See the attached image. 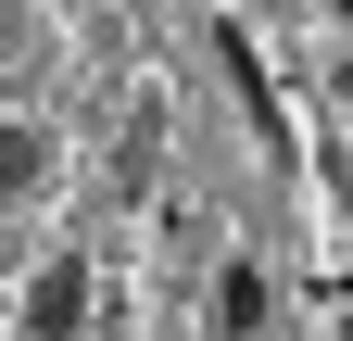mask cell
<instances>
[{"label":"cell","instance_id":"obj_4","mask_svg":"<svg viewBox=\"0 0 353 341\" xmlns=\"http://www.w3.org/2000/svg\"><path fill=\"white\" fill-rule=\"evenodd\" d=\"M341 215H353V164H341Z\"/></svg>","mask_w":353,"mask_h":341},{"label":"cell","instance_id":"obj_5","mask_svg":"<svg viewBox=\"0 0 353 341\" xmlns=\"http://www.w3.org/2000/svg\"><path fill=\"white\" fill-rule=\"evenodd\" d=\"M341 13H353V0H341Z\"/></svg>","mask_w":353,"mask_h":341},{"label":"cell","instance_id":"obj_1","mask_svg":"<svg viewBox=\"0 0 353 341\" xmlns=\"http://www.w3.org/2000/svg\"><path fill=\"white\" fill-rule=\"evenodd\" d=\"M76 329H88V266L51 253V266L26 278V341H76Z\"/></svg>","mask_w":353,"mask_h":341},{"label":"cell","instance_id":"obj_3","mask_svg":"<svg viewBox=\"0 0 353 341\" xmlns=\"http://www.w3.org/2000/svg\"><path fill=\"white\" fill-rule=\"evenodd\" d=\"M38 177H51V139H38V126H13V114H0V202H26Z\"/></svg>","mask_w":353,"mask_h":341},{"label":"cell","instance_id":"obj_2","mask_svg":"<svg viewBox=\"0 0 353 341\" xmlns=\"http://www.w3.org/2000/svg\"><path fill=\"white\" fill-rule=\"evenodd\" d=\"M214 329H228V341H252V329H265V266H240V253L214 266Z\"/></svg>","mask_w":353,"mask_h":341}]
</instances>
